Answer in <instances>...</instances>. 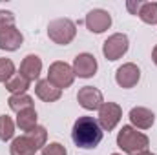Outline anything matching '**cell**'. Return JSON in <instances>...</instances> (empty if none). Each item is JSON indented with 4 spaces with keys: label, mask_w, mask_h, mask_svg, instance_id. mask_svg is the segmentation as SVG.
Listing matches in <instances>:
<instances>
[{
    "label": "cell",
    "mask_w": 157,
    "mask_h": 155,
    "mask_svg": "<svg viewBox=\"0 0 157 155\" xmlns=\"http://www.w3.org/2000/svg\"><path fill=\"white\" fill-rule=\"evenodd\" d=\"M71 139L75 142V146L82 150H93L101 144L102 141V128L99 126L97 119L90 115L78 117L73 124L71 130Z\"/></svg>",
    "instance_id": "cell-1"
},
{
    "label": "cell",
    "mask_w": 157,
    "mask_h": 155,
    "mask_svg": "<svg viewBox=\"0 0 157 155\" xmlns=\"http://www.w3.org/2000/svg\"><path fill=\"white\" fill-rule=\"evenodd\" d=\"M117 146L128 155H139L148 150L150 139L144 133L137 131L133 126H122L117 135Z\"/></svg>",
    "instance_id": "cell-2"
},
{
    "label": "cell",
    "mask_w": 157,
    "mask_h": 155,
    "mask_svg": "<svg viewBox=\"0 0 157 155\" xmlns=\"http://www.w3.org/2000/svg\"><path fill=\"white\" fill-rule=\"evenodd\" d=\"M48 37L59 46H68L77 37V26L70 18H55L48 24Z\"/></svg>",
    "instance_id": "cell-3"
},
{
    "label": "cell",
    "mask_w": 157,
    "mask_h": 155,
    "mask_svg": "<svg viewBox=\"0 0 157 155\" xmlns=\"http://www.w3.org/2000/svg\"><path fill=\"white\" fill-rule=\"evenodd\" d=\"M48 80H49L55 88L66 89V88H70V86L73 84V80H75L73 68H71L70 64L62 62V60H57V62H53V64L49 66V70H48Z\"/></svg>",
    "instance_id": "cell-4"
},
{
    "label": "cell",
    "mask_w": 157,
    "mask_h": 155,
    "mask_svg": "<svg viewBox=\"0 0 157 155\" xmlns=\"http://www.w3.org/2000/svg\"><path fill=\"white\" fill-rule=\"evenodd\" d=\"M128 47H130L128 37L124 33H113V35H110L108 39L104 40V44H102V55L108 60L113 62V60H119L122 55H126Z\"/></svg>",
    "instance_id": "cell-5"
},
{
    "label": "cell",
    "mask_w": 157,
    "mask_h": 155,
    "mask_svg": "<svg viewBox=\"0 0 157 155\" xmlns=\"http://www.w3.org/2000/svg\"><path fill=\"white\" fill-rule=\"evenodd\" d=\"M121 117H122V108L117 102H102V106L99 108L97 122L102 128V131H112L121 122Z\"/></svg>",
    "instance_id": "cell-6"
},
{
    "label": "cell",
    "mask_w": 157,
    "mask_h": 155,
    "mask_svg": "<svg viewBox=\"0 0 157 155\" xmlns=\"http://www.w3.org/2000/svg\"><path fill=\"white\" fill-rule=\"evenodd\" d=\"M84 22H86V28L91 33L101 35L106 29H110V26H112V15L106 9H91L86 15V20Z\"/></svg>",
    "instance_id": "cell-7"
},
{
    "label": "cell",
    "mask_w": 157,
    "mask_h": 155,
    "mask_svg": "<svg viewBox=\"0 0 157 155\" xmlns=\"http://www.w3.org/2000/svg\"><path fill=\"white\" fill-rule=\"evenodd\" d=\"M139 80H141V70L133 62L122 64L117 71H115V82H117L121 88H124V89L135 88Z\"/></svg>",
    "instance_id": "cell-8"
},
{
    "label": "cell",
    "mask_w": 157,
    "mask_h": 155,
    "mask_svg": "<svg viewBox=\"0 0 157 155\" xmlns=\"http://www.w3.org/2000/svg\"><path fill=\"white\" fill-rule=\"evenodd\" d=\"M71 68H73L75 77L90 78L97 73L99 64H97V59L91 53H78L77 57H75V60H73V66Z\"/></svg>",
    "instance_id": "cell-9"
},
{
    "label": "cell",
    "mask_w": 157,
    "mask_h": 155,
    "mask_svg": "<svg viewBox=\"0 0 157 155\" xmlns=\"http://www.w3.org/2000/svg\"><path fill=\"white\" fill-rule=\"evenodd\" d=\"M77 100L84 110L93 112V110H99V108L102 106L104 97H102V93H101L97 88H93V86H84V88L78 89Z\"/></svg>",
    "instance_id": "cell-10"
},
{
    "label": "cell",
    "mask_w": 157,
    "mask_h": 155,
    "mask_svg": "<svg viewBox=\"0 0 157 155\" xmlns=\"http://www.w3.org/2000/svg\"><path fill=\"white\" fill-rule=\"evenodd\" d=\"M130 122L135 130H150L155 122V115L144 106H135L130 110Z\"/></svg>",
    "instance_id": "cell-11"
},
{
    "label": "cell",
    "mask_w": 157,
    "mask_h": 155,
    "mask_svg": "<svg viewBox=\"0 0 157 155\" xmlns=\"http://www.w3.org/2000/svg\"><path fill=\"white\" fill-rule=\"evenodd\" d=\"M22 42H24V35L15 26L0 31V49L4 51H17L22 46Z\"/></svg>",
    "instance_id": "cell-12"
},
{
    "label": "cell",
    "mask_w": 157,
    "mask_h": 155,
    "mask_svg": "<svg viewBox=\"0 0 157 155\" xmlns=\"http://www.w3.org/2000/svg\"><path fill=\"white\" fill-rule=\"evenodd\" d=\"M37 152H39V148H37V144L33 142V139L28 133H24L20 137H15L11 146H9V153L11 155H35Z\"/></svg>",
    "instance_id": "cell-13"
},
{
    "label": "cell",
    "mask_w": 157,
    "mask_h": 155,
    "mask_svg": "<svg viewBox=\"0 0 157 155\" xmlns=\"http://www.w3.org/2000/svg\"><path fill=\"white\" fill-rule=\"evenodd\" d=\"M40 71H42V60H40V57H37V55L24 57V60L20 64V75L26 80L33 82L35 78L40 77Z\"/></svg>",
    "instance_id": "cell-14"
},
{
    "label": "cell",
    "mask_w": 157,
    "mask_h": 155,
    "mask_svg": "<svg viewBox=\"0 0 157 155\" xmlns=\"http://www.w3.org/2000/svg\"><path fill=\"white\" fill-rule=\"evenodd\" d=\"M35 93L44 102H55V100H59L62 97V89L55 88L48 78H42V80H39L35 84Z\"/></svg>",
    "instance_id": "cell-15"
},
{
    "label": "cell",
    "mask_w": 157,
    "mask_h": 155,
    "mask_svg": "<svg viewBox=\"0 0 157 155\" xmlns=\"http://www.w3.org/2000/svg\"><path fill=\"white\" fill-rule=\"evenodd\" d=\"M37 112L35 108H28V110H22L17 113V126L22 130V131H31L35 126H37Z\"/></svg>",
    "instance_id": "cell-16"
},
{
    "label": "cell",
    "mask_w": 157,
    "mask_h": 155,
    "mask_svg": "<svg viewBox=\"0 0 157 155\" xmlns=\"http://www.w3.org/2000/svg\"><path fill=\"white\" fill-rule=\"evenodd\" d=\"M7 104H9V110H13L15 113H18V112H22V110L33 108V99H31L28 93L11 95V97L7 99Z\"/></svg>",
    "instance_id": "cell-17"
},
{
    "label": "cell",
    "mask_w": 157,
    "mask_h": 155,
    "mask_svg": "<svg viewBox=\"0 0 157 155\" xmlns=\"http://www.w3.org/2000/svg\"><path fill=\"white\" fill-rule=\"evenodd\" d=\"M29 84H31V82L26 80L20 73H15V77L9 78V80L6 82V89H7L11 95H20V93H26V91L29 89Z\"/></svg>",
    "instance_id": "cell-18"
},
{
    "label": "cell",
    "mask_w": 157,
    "mask_h": 155,
    "mask_svg": "<svg viewBox=\"0 0 157 155\" xmlns=\"http://www.w3.org/2000/svg\"><path fill=\"white\" fill-rule=\"evenodd\" d=\"M139 18L144 24H157V2H143L139 9Z\"/></svg>",
    "instance_id": "cell-19"
},
{
    "label": "cell",
    "mask_w": 157,
    "mask_h": 155,
    "mask_svg": "<svg viewBox=\"0 0 157 155\" xmlns=\"http://www.w3.org/2000/svg\"><path fill=\"white\" fill-rule=\"evenodd\" d=\"M15 135V122L9 115H2L0 117V141L7 142L11 141Z\"/></svg>",
    "instance_id": "cell-20"
},
{
    "label": "cell",
    "mask_w": 157,
    "mask_h": 155,
    "mask_svg": "<svg viewBox=\"0 0 157 155\" xmlns=\"http://www.w3.org/2000/svg\"><path fill=\"white\" fill-rule=\"evenodd\" d=\"M15 77V64L11 59H0V82L6 84L9 78Z\"/></svg>",
    "instance_id": "cell-21"
},
{
    "label": "cell",
    "mask_w": 157,
    "mask_h": 155,
    "mask_svg": "<svg viewBox=\"0 0 157 155\" xmlns=\"http://www.w3.org/2000/svg\"><path fill=\"white\" fill-rule=\"evenodd\" d=\"M28 135L33 139V142L37 144L39 150H42V148L48 144V142H46V141H48V131H46L44 126H35L31 131H28Z\"/></svg>",
    "instance_id": "cell-22"
},
{
    "label": "cell",
    "mask_w": 157,
    "mask_h": 155,
    "mask_svg": "<svg viewBox=\"0 0 157 155\" xmlns=\"http://www.w3.org/2000/svg\"><path fill=\"white\" fill-rule=\"evenodd\" d=\"M40 155H68V150L60 142H49L40 150Z\"/></svg>",
    "instance_id": "cell-23"
},
{
    "label": "cell",
    "mask_w": 157,
    "mask_h": 155,
    "mask_svg": "<svg viewBox=\"0 0 157 155\" xmlns=\"http://www.w3.org/2000/svg\"><path fill=\"white\" fill-rule=\"evenodd\" d=\"M13 26H15V15L11 11L0 9V31H4L7 28H13Z\"/></svg>",
    "instance_id": "cell-24"
},
{
    "label": "cell",
    "mask_w": 157,
    "mask_h": 155,
    "mask_svg": "<svg viewBox=\"0 0 157 155\" xmlns=\"http://www.w3.org/2000/svg\"><path fill=\"white\" fill-rule=\"evenodd\" d=\"M141 6H143V2H133V0H128L126 2V7H128V11L132 13V15H139V9H141Z\"/></svg>",
    "instance_id": "cell-25"
},
{
    "label": "cell",
    "mask_w": 157,
    "mask_h": 155,
    "mask_svg": "<svg viewBox=\"0 0 157 155\" xmlns=\"http://www.w3.org/2000/svg\"><path fill=\"white\" fill-rule=\"evenodd\" d=\"M152 60H154V64L157 66V44H155V47H154V51H152Z\"/></svg>",
    "instance_id": "cell-26"
},
{
    "label": "cell",
    "mask_w": 157,
    "mask_h": 155,
    "mask_svg": "<svg viewBox=\"0 0 157 155\" xmlns=\"http://www.w3.org/2000/svg\"><path fill=\"white\" fill-rule=\"evenodd\" d=\"M139 155H155V153H152V152H148V150H146V152H143V153H139Z\"/></svg>",
    "instance_id": "cell-27"
},
{
    "label": "cell",
    "mask_w": 157,
    "mask_h": 155,
    "mask_svg": "<svg viewBox=\"0 0 157 155\" xmlns=\"http://www.w3.org/2000/svg\"><path fill=\"white\" fill-rule=\"evenodd\" d=\"M112 155H121V153H112Z\"/></svg>",
    "instance_id": "cell-28"
}]
</instances>
